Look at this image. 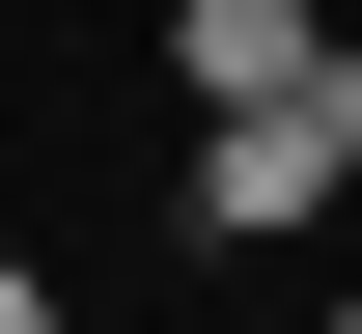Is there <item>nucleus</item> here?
Segmentation results:
<instances>
[{"label":"nucleus","instance_id":"7ed1b4c3","mask_svg":"<svg viewBox=\"0 0 362 334\" xmlns=\"http://www.w3.org/2000/svg\"><path fill=\"white\" fill-rule=\"evenodd\" d=\"M0 334H56V279H28V251H0Z\"/></svg>","mask_w":362,"mask_h":334},{"label":"nucleus","instance_id":"20e7f679","mask_svg":"<svg viewBox=\"0 0 362 334\" xmlns=\"http://www.w3.org/2000/svg\"><path fill=\"white\" fill-rule=\"evenodd\" d=\"M334 334H362V279H334Z\"/></svg>","mask_w":362,"mask_h":334},{"label":"nucleus","instance_id":"f03ea898","mask_svg":"<svg viewBox=\"0 0 362 334\" xmlns=\"http://www.w3.org/2000/svg\"><path fill=\"white\" fill-rule=\"evenodd\" d=\"M168 56H195V112H279V84H334V28H307V0H195Z\"/></svg>","mask_w":362,"mask_h":334},{"label":"nucleus","instance_id":"f257e3e1","mask_svg":"<svg viewBox=\"0 0 362 334\" xmlns=\"http://www.w3.org/2000/svg\"><path fill=\"white\" fill-rule=\"evenodd\" d=\"M195 223H223V251L362 223V56H334V84H279V112H195Z\"/></svg>","mask_w":362,"mask_h":334}]
</instances>
